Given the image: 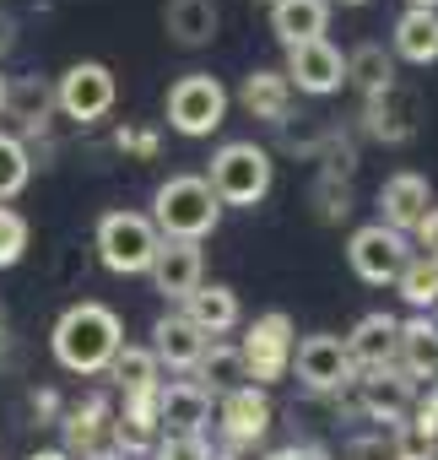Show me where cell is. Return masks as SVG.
Instances as JSON below:
<instances>
[{
    "label": "cell",
    "instance_id": "6da1fadb",
    "mask_svg": "<svg viewBox=\"0 0 438 460\" xmlns=\"http://www.w3.org/2000/svg\"><path fill=\"white\" fill-rule=\"evenodd\" d=\"M119 347H125V325H119V314H114L109 304H92V298L71 304V309L55 320V331H49V352H55V363H60L66 374H82V379L109 374V363H114Z\"/></svg>",
    "mask_w": 438,
    "mask_h": 460
},
{
    "label": "cell",
    "instance_id": "7a4b0ae2",
    "mask_svg": "<svg viewBox=\"0 0 438 460\" xmlns=\"http://www.w3.org/2000/svg\"><path fill=\"white\" fill-rule=\"evenodd\" d=\"M216 222H223V200L211 195V184L200 173H173L157 184L152 195V227L157 239H189L200 244L206 234H216Z\"/></svg>",
    "mask_w": 438,
    "mask_h": 460
},
{
    "label": "cell",
    "instance_id": "3957f363",
    "mask_svg": "<svg viewBox=\"0 0 438 460\" xmlns=\"http://www.w3.org/2000/svg\"><path fill=\"white\" fill-rule=\"evenodd\" d=\"M200 179L211 184V195L223 206H260L271 195V184H276V163L255 141H223L211 152V168Z\"/></svg>",
    "mask_w": 438,
    "mask_h": 460
},
{
    "label": "cell",
    "instance_id": "277c9868",
    "mask_svg": "<svg viewBox=\"0 0 438 460\" xmlns=\"http://www.w3.org/2000/svg\"><path fill=\"white\" fill-rule=\"evenodd\" d=\"M293 347H298V325H293L287 309H266V314H255L250 331H244V341H239L244 379L260 385V390L276 385V379H287V368H293Z\"/></svg>",
    "mask_w": 438,
    "mask_h": 460
},
{
    "label": "cell",
    "instance_id": "5b68a950",
    "mask_svg": "<svg viewBox=\"0 0 438 460\" xmlns=\"http://www.w3.org/2000/svg\"><path fill=\"white\" fill-rule=\"evenodd\" d=\"M157 227L146 211H103L98 217V261L114 277H146L157 255Z\"/></svg>",
    "mask_w": 438,
    "mask_h": 460
},
{
    "label": "cell",
    "instance_id": "8992f818",
    "mask_svg": "<svg viewBox=\"0 0 438 460\" xmlns=\"http://www.w3.org/2000/svg\"><path fill=\"white\" fill-rule=\"evenodd\" d=\"M162 114H168V125L184 141H206V136L223 130V119H228V87L216 76H206V71H189V76H179L168 87Z\"/></svg>",
    "mask_w": 438,
    "mask_h": 460
},
{
    "label": "cell",
    "instance_id": "52a82bcc",
    "mask_svg": "<svg viewBox=\"0 0 438 460\" xmlns=\"http://www.w3.org/2000/svg\"><path fill=\"white\" fill-rule=\"evenodd\" d=\"M114 98H119V82L103 60H76L60 82H55V109L76 125H98L114 114Z\"/></svg>",
    "mask_w": 438,
    "mask_h": 460
},
{
    "label": "cell",
    "instance_id": "ba28073f",
    "mask_svg": "<svg viewBox=\"0 0 438 460\" xmlns=\"http://www.w3.org/2000/svg\"><path fill=\"white\" fill-rule=\"evenodd\" d=\"M287 374H298V385L309 390V395H341L352 379H357V368H352V358H346V341L341 336H330V331H314V336H303L298 347H293V368Z\"/></svg>",
    "mask_w": 438,
    "mask_h": 460
},
{
    "label": "cell",
    "instance_id": "9c48e42d",
    "mask_svg": "<svg viewBox=\"0 0 438 460\" xmlns=\"http://www.w3.org/2000/svg\"><path fill=\"white\" fill-rule=\"evenodd\" d=\"M346 395H352V411L368 417V422H379V433H384V428L406 422V411H411V401H416V385L390 363V368L357 374V379L346 385Z\"/></svg>",
    "mask_w": 438,
    "mask_h": 460
},
{
    "label": "cell",
    "instance_id": "30bf717a",
    "mask_svg": "<svg viewBox=\"0 0 438 460\" xmlns=\"http://www.w3.org/2000/svg\"><path fill=\"white\" fill-rule=\"evenodd\" d=\"M346 261H352V271L368 288H395L400 266L411 261V244H406V234H395V227L368 222V227H357V234L346 239Z\"/></svg>",
    "mask_w": 438,
    "mask_h": 460
},
{
    "label": "cell",
    "instance_id": "8fae6325",
    "mask_svg": "<svg viewBox=\"0 0 438 460\" xmlns=\"http://www.w3.org/2000/svg\"><path fill=\"white\" fill-rule=\"evenodd\" d=\"M357 119H363V136H368V141L406 146V141L422 130V93L406 87V82H395V87L363 98V114H357Z\"/></svg>",
    "mask_w": 438,
    "mask_h": 460
},
{
    "label": "cell",
    "instance_id": "7c38bea8",
    "mask_svg": "<svg viewBox=\"0 0 438 460\" xmlns=\"http://www.w3.org/2000/svg\"><path fill=\"white\" fill-rule=\"evenodd\" d=\"M271 417H276V406H271V395L260 385H239L228 395H216V422H223V444L233 455L239 449H255L271 433Z\"/></svg>",
    "mask_w": 438,
    "mask_h": 460
},
{
    "label": "cell",
    "instance_id": "4fadbf2b",
    "mask_svg": "<svg viewBox=\"0 0 438 460\" xmlns=\"http://www.w3.org/2000/svg\"><path fill=\"white\" fill-rule=\"evenodd\" d=\"M282 76H287V87H293V93L330 98V93H341V87H346V55H341L330 39H314V44L287 49Z\"/></svg>",
    "mask_w": 438,
    "mask_h": 460
},
{
    "label": "cell",
    "instance_id": "5bb4252c",
    "mask_svg": "<svg viewBox=\"0 0 438 460\" xmlns=\"http://www.w3.org/2000/svg\"><path fill=\"white\" fill-rule=\"evenodd\" d=\"M0 114H6L17 130V141L39 146L49 136V119H55V82L44 76H6V103H0Z\"/></svg>",
    "mask_w": 438,
    "mask_h": 460
},
{
    "label": "cell",
    "instance_id": "9a60e30c",
    "mask_svg": "<svg viewBox=\"0 0 438 460\" xmlns=\"http://www.w3.org/2000/svg\"><path fill=\"white\" fill-rule=\"evenodd\" d=\"M146 277H152V288H157L168 304H184V298L206 282V255H200V244H189V239H162Z\"/></svg>",
    "mask_w": 438,
    "mask_h": 460
},
{
    "label": "cell",
    "instance_id": "2e32d148",
    "mask_svg": "<svg viewBox=\"0 0 438 460\" xmlns=\"http://www.w3.org/2000/svg\"><path fill=\"white\" fill-rule=\"evenodd\" d=\"M109 422H114V401H109L103 390H92V395L71 401L55 428H60V438H66V455L82 460V455H92V449L109 444Z\"/></svg>",
    "mask_w": 438,
    "mask_h": 460
},
{
    "label": "cell",
    "instance_id": "e0dca14e",
    "mask_svg": "<svg viewBox=\"0 0 438 460\" xmlns=\"http://www.w3.org/2000/svg\"><path fill=\"white\" fill-rule=\"evenodd\" d=\"M206 341H223L228 331H239V320H244V309H239V293L228 288V282H200L189 298H184V309H179Z\"/></svg>",
    "mask_w": 438,
    "mask_h": 460
},
{
    "label": "cell",
    "instance_id": "ac0fdd59",
    "mask_svg": "<svg viewBox=\"0 0 438 460\" xmlns=\"http://www.w3.org/2000/svg\"><path fill=\"white\" fill-rule=\"evenodd\" d=\"M427 206H433V184L422 179V173H390L384 184H379V222L384 227H395V234H411V227L427 217Z\"/></svg>",
    "mask_w": 438,
    "mask_h": 460
},
{
    "label": "cell",
    "instance_id": "d6986e66",
    "mask_svg": "<svg viewBox=\"0 0 438 460\" xmlns=\"http://www.w3.org/2000/svg\"><path fill=\"white\" fill-rule=\"evenodd\" d=\"M395 336H400V320L384 314V309H373V314H363V320L352 325V336H341V341H346L352 368L368 374V368H390V363H395Z\"/></svg>",
    "mask_w": 438,
    "mask_h": 460
},
{
    "label": "cell",
    "instance_id": "ffe728a7",
    "mask_svg": "<svg viewBox=\"0 0 438 460\" xmlns=\"http://www.w3.org/2000/svg\"><path fill=\"white\" fill-rule=\"evenodd\" d=\"M206 417H211V395L195 379H162V390H157L162 433H206Z\"/></svg>",
    "mask_w": 438,
    "mask_h": 460
},
{
    "label": "cell",
    "instance_id": "44dd1931",
    "mask_svg": "<svg viewBox=\"0 0 438 460\" xmlns=\"http://www.w3.org/2000/svg\"><path fill=\"white\" fill-rule=\"evenodd\" d=\"M239 103H244L250 119H266V125H287V119H293V87H287V76L271 71V66H255V71L239 82Z\"/></svg>",
    "mask_w": 438,
    "mask_h": 460
},
{
    "label": "cell",
    "instance_id": "7402d4cb",
    "mask_svg": "<svg viewBox=\"0 0 438 460\" xmlns=\"http://www.w3.org/2000/svg\"><path fill=\"white\" fill-rule=\"evenodd\" d=\"M395 368L416 385V379H438V325L433 314H411L400 320V336H395Z\"/></svg>",
    "mask_w": 438,
    "mask_h": 460
},
{
    "label": "cell",
    "instance_id": "603a6c76",
    "mask_svg": "<svg viewBox=\"0 0 438 460\" xmlns=\"http://www.w3.org/2000/svg\"><path fill=\"white\" fill-rule=\"evenodd\" d=\"M200 352H206V336H200V331H195L184 314H162V320L152 325V358H157V368L195 374Z\"/></svg>",
    "mask_w": 438,
    "mask_h": 460
},
{
    "label": "cell",
    "instance_id": "cb8c5ba5",
    "mask_svg": "<svg viewBox=\"0 0 438 460\" xmlns=\"http://www.w3.org/2000/svg\"><path fill=\"white\" fill-rule=\"evenodd\" d=\"M223 28V12L216 0H168L162 6V33L179 44V49H206Z\"/></svg>",
    "mask_w": 438,
    "mask_h": 460
},
{
    "label": "cell",
    "instance_id": "d4e9b609",
    "mask_svg": "<svg viewBox=\"0 0 438 460\" xmlns=\"http://www.w3.org/2000/svg\"><path fill=\"white\" fill-rule=\"evenodd\" d=\"M325 28H330L325 0H271V33L282 49L314 44V39H325Z\"/></svg>",
    "mask_w": 438,
    "mask_h": 460
},
{
    "label": "cell",
    "instance_id": "484cf974",
    "mask_svg": "<svg viewBox=\"0 0 438 460\" xmlns=\"http://www.w3.org/2000/svg\"><path fill=\"white\" fill-rule=\"evenodd\" d=\"M390 55L406 66H433L438 60V12H400L390 33Z\"/></svg>",
    "mask_w": 438,
    "mask_h": 460
},
{
    "label": "cell",
    "instance_id": "4316f807",
    "mask_svg": "<svg viewBox=\"0 0 438 460\" xmlns=\"http://www.w3.org/2000/svg\"><path fill=\"white\" fill-rule=\"evenodd\" d=\"M195 385H200L206 395H228V390L250 385V379H244L239 341H206V352H200V363H195Z\"/></svg>",
    "mask_w": 438,
    "mask_h": 460
},
{
    "label": "cell",
    "instance_id": "83f0119b",
    "mask_svg": "<svg viewBox=\"0 0 438 460\" xmlns=\"http://www.w3.org/2000/svg\"><path fill=\"white\" fill-rule=\"evenodd\" d=\"M346 82L363 93V98H373V93H384V87H395L400 76H395V55L379 44V39H368V44H357L352 55H346Z\"/></svg>",
    "mask_w": 438,
    "mask_h": 460
},
{
    "label": "cell",
    "instance_id": "f1b7e54d",
    "mask_svg": "<svg viewBox=\"0 0 438 460\" xmlns=\"http://www.w3.org/2000/svg\"><path fill=\"white\" fill-rule=\"evenodd\" d=\"M109 374H114V385H119V395H152V390H162V368H157L152 347H130V341H125V347L114 352Z\"/></svg>",
    "mask_w": 438,
    "mask_h": 460
},
{
    "label": "cell",
    "instance_id": "f546056e",
    "mask_svg": "<svg viewBox=\"0 0 438 460\" xmlns=\"http://www.w3.org/2000/svg\"><path fill=\"white\" fill-rule=\"evenodd\" d=\"M395 288H400V298L411 304V314H433V309H438V266H433V261L411 255V261L400 266Z\"/></svg>",
    "mask_w": 438,
    "mask_h": 460
},
{
    "label": "cell",
    "instance_id": "4dcf8cb0",
    "mask_svg": "<svg viewBox=\"0 0 438 460\" xmlns=\"http://www.w3.org/2000/svg\"><path fill=\"white\" fill-rule=\"evenodd\" d=\"M33 179V157H28V141H17L12 130H0V206L12 195H22Z\"/></svg>",
    "mask_w": 438,
    "mask_h": 460
},
{
    "label": "cell",
    "instance_id": "1f68e13d",
    "mask_svg": "<svg viewBox=\"0 0 438 460\" xmlns=\"http://www.w3.org/2000/svg\"><path fill=\"white\" fill-rule=\"evenodd\" d=\"M28 239H33L28 217L12 211V206H0V271H12V266L28 255Z\"/></svg>",
    "mask_w": 438,
    "mask_h": 460
},
{
    "label": "cell",
    "instance_id": "d6a6232c",
    "mask_svg": "<svg viewBox=\"0 0 438 460\" xmlns=\"http://www.w3.org/2000/svg\"><path fill=\"white\" fill-rule=\"evenodd\" d=\"M314 211H320V222H346V217H352V179L320 173V184H314Z\"/></svg>",
    "mask_w": 438,
    "mask_h": 460
},
{
    "label": "cell",
    "instance_id": "836d02e7",
    "mask_svg": "<svg viewBox=\"0 0 438 460\" xmlns=\"http://www.w3.org/2000/svg\"><path fill=\"white\" fill-rule=\"evenodd\" d=\"M384 449H390V460H438V444H433V438H422L411 422L384 428Z\"/></svg>",
    "mask_w": 438,
    "mask_h": 460
},
{
    "label": "cell",
    "instance_id": "e575fe53",
    "mask_svg": "<svg viewBox=\"0 0 438 460\" xmlns=\"http://www.w3.org/2000/svg\"><path fill=\"white\" fill-rule=\"evenodd\" d=\"M276 130H282V152L320 157V146H325V125H320V119H303V114H298V125L287 119V125H276Z\"/></svg>",
    "mask_w": 438,
    "mask_h": 460
},
{
    "label": "cell",
    "instance_id": "d590c367",
    "mask_svg": "<svg viewBox=\"0 0 438 460\" xmlns=\"http://www.w3.org/2000/svg\"><path fill=\"white\" fill-rule=\"evenodd\" d=\"M152 460H211V444L206 433H162Z\"/></svg>",
    "mask_w": 438,
    "mask_h": 460
},
{
    "label": "cell",
    "instance_id": "8d00e7d4",
    "mask_svg": "<svg viewBox=\"0 0 438 460\" xmlns=\"http://www.w3.org/2000/svg\"><path fill=\"white\" fill-rule=\"evenodd\" d=\"M114 146H119L125 157L152 163V157L162 152V136H157V130H146V125H119V130H114Z\"/></svg>",
    "mask_w": 438,
    "mask_h": 460
},
{
    "label": "cell",
    "instance_id": "74e56055",
    "mask_svg": "<svg viewBox=\"0 0 438 460\" xmlns=\"http://www.w3.org/2000/svg\"><path fill=\"white\" fill-rule=\"evenodd\" d=\"M406 422L422 433V438H433L438 444V385H427V390H416V401H411V411H406Z\"/></svg>",
    "mask_w": 438,
    "mask_h": 460
},
{
    "label": "cell",
    "instance_id": "f35d334b",
    "mask_svg": "<svg viewBox=\"0 0 438 460\" xmlns=\"http://www.w3.org/2000/svg\"><path fill=\"white\" fill-rule=\"evenodd\" d=\"M411 234H416V250H411V255H422V261L438 266V206H427V217L411 227Z\"/></svg>",
    "mask_w": 438,
    "mask_h": 460
},
{
    "label": "cell",
    "instance_id": "ab89813d",
    "mask_svg": "<svg viewBox=\"0 0 438 460\" xmlns=\"http://www.w3.org/2000/svg\"><path fill=\"white\" fill-rule=\"evenodd\" d=\"M60 411H66V401H60L55 390H33V417H39V428H55Z\"/></svg>",
    "mask_w": 438,
    "mask_h": 460
},
{
    "label": "cell",
    "instance_id": "60d3db41",
    "mask_svg": "<svg viewBox=\"0 0 438 460\" xmlns=\"http://www.w3.org/2000/svg\"><path fill=\"white\" fill-rule=\"evenodd\" d=\"M266 460H330V449H325V444H282V449H271Z\"/></svg>",
    "mask_w": 438,
    "mask_h": 460
},
{
    "label": "cell",
    "instance_id": "b9f144b4",
    "mask_svg": "<svg viewBox=\"0 0 438 460\" xmlns=\"http://www.w3.org/2000/svg\"><path fill=\"white\" fill-rule=\"evenodd\" d=\"M12 44H17V22L0 12V55H12Z\"/></svg>",
    "mask_w": 438,
    "mask_h": 460
},
{
    "label": "cell",
    "instance_id": "7bdbcfd3",
    "mask_svg": "<svg viewBox=\"0 0 438 460\" xmlns=\"http://www.w3.org/2000/svg\"><path fill=\"white\" fill-rule=\"evenodd\" d=\"M82 460H125V455H119V449H109V444H103V449H92V455H82Z\"/></svg>",
    "mask_w": 438,
    "mask_h": 460
},
{
    "label": "cell",
    "instance_id": "ee69618b",
    "mask_svg": "<svg viewBox=\"0 0 438 460\" xmlns=\"http://www.w3.org/2000/svg\"><path fill=\"white\" fill-rule=\"evenodd\" d=\"M28 460H71V455H66V449H33Z\"/></svg>",
    "mask_w": 438,
    "mask_h": 460
},
{
    "label": "cell",
    "instance_id": "f6af8a7d",
    "mask_svg": "<svg viewBox=\"0 0 438 460\" xmlns=\"http://www.w3.org/2000/svg\"><path fill=\"white\" fill-rule=\"evenodd\" d=\"M406 12H438V0H406Z\"/></svg>",
    "mask_w": 438,
    "mask_h": 460
},
{
    "label": "cell",
    "instance_id": "bcb514c9",
    "mask_svg": "<svg viewBox=\"0 0 438 460\" xmlns=\"http://www.w3.org/2000/svg\"><path fill=\"white\" fill-rule=\"evenodd\" d=\"M0 347H6V304H0Z\"/></svg>",
    "mask_w": 438,
    "mask_h": 460
},
{
    "label": "cell",
    "instance_id": "7dc6e473",
    "mask_svg": "<svg viewBox=\"0 0 438 460\" xmlns=\"http://www.w3.org/2000/svg\"><path fill=\"white\" fill-rule=\"evenodd\" d=\"M211 460H239V455L233 449H211Z\"/></svg>",
    "mask_w": 438,
    "mask_h": 460
},
{
    "label": "cell",
    "instance_id": "c3c4849f",
    "mask_svg": "<svg viewBox=\"0 0 438 460\" xmlns=\"http://www.w3.org/2000/svg\"><path fill=\"white\" fill-rule=\"evenodd\" d=\"M325 6H368V0H325Z\"/></svg>",
    "mask_w": 438,
    "mask_h": 460
},
{
    "label": "cell",
    "instance_id": "681fc988",
    "mask_svg": "<svg viewBox=\"0 0 438 460\" xmlns=\"http://www.w3.org/2000/svg\"><path fill=\"white\" fill-rule=\"evenodd\" d=\"M0 103H6V76H0Z\"/></svg>",
    "mask_w": 438,
    "mask_h": 460
},
{
    "label": "cell",
    "instance_id": "f907efd6",
    "mask_svg": "<svg viewBox=\"0 0 438 460\" xmlns=\"http://www.w3.org/2000/svg\"><path fill=\"white\" fill-rule=\"evenodd\" d=\"M433 325H438V309H433Z\"/></svg>",
    "mask_w": 438,
    "mask_h": 460
},
{
    "label": "cell",
    "instance_id": "816d5d0a",
    "mask_svg": "<svg viewBox=\"0 0 438 460\" xmlns=\"http://www.w3.org/2000/svg\"><path fill=\"white\" fill-rule=\"evenodd\" d=\"M260 6H271V0H260Z\"/></svg>",
    "mask_w": 438,
    "mask_h": 460
},
{
    "label": "cell",
    "instance_id": "f5cc1de1",
    "mask_svg": "<svg viewBox=\"0 0 438 460\" xmlns=\"http://www.w3.org/2000/svg\"><path fill=\"white\" fill-rule=\"evenodd\" d=\"M433 385H438V379H433Z\"/></svg>",
    "mask_w": 438,
    "mask_h": 460
},
{
    "label": "cell",
    "instance_id": "db71d44e",
    "mask_svg": "<svg viewBox=\"0 0 438 460\" xmlns=\"http://www.w3.org/2000/svg\"><path fill=\"white\" fill-rule=\"evenodd\" d=\"M146 460H152V455H146Z\"/></svg>",
    "mask_w": 438,
    "mask_h": 460
}]
</instances>
